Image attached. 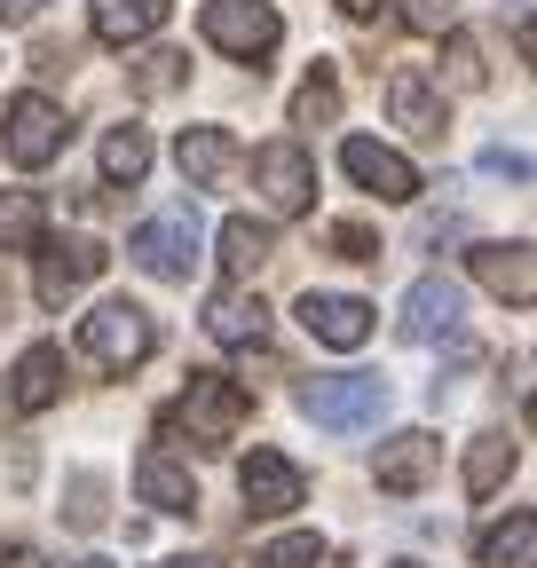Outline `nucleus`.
Here are the masks:
<instances>
[{
    "label": "nucleus",
    "instance_id": "1",
    "mask_svg": "<svg viewBox=\"0 0 537 568\" xmlns=\"http://www.w3.org/2000/svg\"><path fill=\"white\" fill-rule=\"evenodd\" d=\"M80 347H88L95 372H134V364H151L159 324H151V308H134V301H103L95 316H80Z\"/></svg>",
    "mask_w": 537,
    "mask_h": 568
},
{
    "label": "nucleus",
    "instance_id": "2",
    "mask_svg": "<svg viewBox=\"0 0 537 568\" xmlns=\"http://www.w3.org/2000/svg\"><path fill=\"white\" fill-rule=\"evenodd\" d=\"M182 418H190V443H197V450H230V443L245 435V418H253V395H245L237 379H222V372H190Z\"/></svg>",
    "mask_w": 537,
    "mask_h": 568
},
{
    "label": "nucleus",
    "instance_id": "3",
    "mask_svg": "<svg viewBox=\"0 0 537 568\" xmlns=\"http://www.w3.org/2000/svg\"><path fill=\"white\" fill-rule=\"evenodd\" d=\"M301 410H308L316 426H332V435H364V426H379V410H387V379H372V372L308 379V387H301Z\"/></svg>",
    "mask_w": 537,
    "mask_h": 568
},
{
    "label": "nucleus",
    "instance_id": "4",
    "mask_svg": "<svg viewBox=\"0 0 537 568\" xmlns=\"http://www.w3.org/2000/svg\"><path fill=\"white\" fill-rule=\"evenodd\" d=\"M197 32H206V48H222V55L253 63V71H261L268 48L285 40V24H277V9H268V0H206Z\"/></svg>",
    "mask_w": 537,
    "mask_h": 568
},
{
    "label": "nucleus",
    "instance_id": "5",
    "mask_svg": "<svg viewBox=\"0 0 537 568\" xmlns=\"http://www.w3.org/2000/svg\"><path fill=\"white\" fill-rule=\"evenodd\" d=\"M126 253L143 261L151 276L182 284V276H190V261H197V213H190V205H174V213H151V222L126 237Z\"/></svg>",
    "mask_w": 537,
    "mask_h": 568
},
{
    "label": "nucleus",
    "instance_id": "6",
    "mask_svg": "<svg viewBox=\"0 0 537 568\" xmlns=\"http://www.w3.org/2000/svg\"><path fill=\"white\" fill-rule=\"evenodd\" d=\"M253 182H261L268 213H308V197H316V166H308L301 142H261V151H253Z\"/></svg>",
    "mask_w": 537,
    "mask_h": 568
},
{
    "label": "nucleus",
    "instance_id": "7",
    "mask_svg": "<svg viewBox=\"0 0 537 568\" xmlns=\"http://www.w3.org/2000/svg\"><path fill=\"white\" fill-rule=\"evenodd\" d=\"M32 253H40V301H48V308H63V301H72L80 284H95L103 261H111L95 237H40Z\"/></svg>",
    "mask_w": 537,
    "mask_h": 568
},
{
    "label": "nucleus",
    "instance_id": "8",
    "mask_svg": "<svg viewBox=\"0 0 537 568\" xmlns=\"http://www.w3.org/2000/svg\"><path fill=\"white\" fill-rule=\"evenodd\" d=\"M341 166H348L372 197H387V205H412V197H419V166L403 159V151H387V142H372V134H348V142H341Z\"/></svg>",
    "mask_w": 537,
    "mask_h": 568
},
{
    "label": "nucleus",
    "instance_id": "9",
    "mask_svg": "<svg viewBox=\"0 0 537 568\" xmlns=\"http://www.w3.org/2000/svg\"><path fill=\"white\" fill-rule=\"evenodd\" d=\"M63 142H72V119H63L48 95H17V103H9V159H17V166L63 159Z\"/></svg>",
    "mask_w": 537,
    "mask_h": 568
},
{
    "label": "nucleus",
    "instance_id": "10",
    "mask_svg": "<svg viewBox=\"0 0 537 568\" xmlns=\"http://www.w3.org/2000/svg\"><path fill=\"white\" fill-rule=\"evenodd\" d=\"M237 489H245V506H253L261 521H277V514H293L301 497H308V481H301V466H293L285 450H253V458L237 466Z\"/></svg>",
    "mask_w": 537,
    "mask_h": 568
},
{
    "label": "nucleus",
    "instance_id": "11",
    "mask_svg": "<svg viewBox=\"0 0 537 568\" xmlns=\"http://www.w3.org/2000/svg\"><path fill=\"white\" fill-rule=\"evenodd\" d=\"M174 166H182L190 190H222V182L245 166V151H237V134H230V126H182Z\"/></svg>",
    "mask_w": 537,
    "mask_h": 568
},
{
    "label": "nucleus",
    "instance_id": "12",
    "mask_svg": "<svg viewBox=\"0 0 537 568\" xmlns=\"http://www.w3.org/2000/svg\"><path fill=\"white\" fill-rule=\"evenodd\" d=\"M387 111H395L403 134H419V142H443V126H450V119H443V95L427 88L419 63H395V71H387Z\"/></svg>",
    "mask_w": 537,
    "mask_h": 568
},
{
    "label": "nucleus",
    "instance_id": "13",
    "mask_svg": "<svg viewBox=\"0 0 537 568\" xmlns=\"http://www.w3.org/2000/svg\"><path fill=\"white\" fill-rule=\"evenodd\" d=\"M403 339H419V347L458 339V284L450 276H419L412 293H403Z\"/></svg>",
    "mask_w": 537,
    "mask_h": 568
},
{
    "label": "nucleus",
    "instance_id": "14",
    "mask_svg": "<svg viewBox=\"0 0 537 568\" xmlns=\"http://www.w3.org/2000/svg\"><path fill=\"white\" fill-rule=\"evenodd\" d=\"M301 324L324 347H364L372 339V301H356V293H308L301 301Z\"/></svg>",
    "mask_w": 537,
    "mask_h": 568
},
{
    "label": "nucleus",
    "instance_id": "15",
    "mask_svg": "<svg viewBox=\"0 0 537 568\" xmlns=\"http://www.w3.org/2000/svg\"><path fill=\"white\" fill-rule=\"evenodd\" d=\"M466 261H475L483 293H498V301H514V308H529V301H537V261H529V245H521V237H514V245H475Z\"/></svg>",
    "mask_w": 537,
    "mask_h": 568
},
{
    "label": "nucleus",
    "instance_id": "16",
    "mask_svg": "<svg viewBox=\"0 0 537 568\" xmlns=\"http://www.w3.org/2000/svg\"><path fill=\"white\" fill-rule=\"evenodd\" d=\"M443 466V443L435 435H395V443H379V489L387 497H412V489H427V474Z\"/></svg>",
    "mask_w": 537,
    "mask_h": 568
},
{
    "label": "nucleus",
    "instance_id": "17",
    "mask_svg": "<svg viewBox=\"0 0 537 568\" xmlns=\"http://www.w3.org/2000/svg\"><path fill=\"white\" fill-rule=\"evenodd\" d=\"M134 489H143V506H159V514H197V481L174 466L166 443H151L143 458H134Z\"/></svg>",
    "mask_w": 537,
    "mask_h": 568
},
{
    "label": "nucleus",
    "instance_id": "18",
    "mask_svg": "<svg viewBox=\"0 0 537 568\" xmlns=\"http://www.w3.org/2000/svg\"><path fill=\"white\" fill-rule=\"evenodd\" d=\"M166 9H174V0H95L88 24H95L103 48H134V40H151L166 24Z\"/></svg>",
    "mask_w": 537,
    "mask_h": 568
},
{
    "label": "nucleus",
    "instance_id": "19",
    "mask_svg": "<svg viewBox=\"0 0 537 568\" xmlns=\"http://www.w3.org/2000/svg\"><path fill=\"white\" fill-rule=\"evenodd\" d=\"M206 332H214L222 347H261V339H268L261 293H237V284H230V293H214V301H206Z\"/></svg>",
    "mask_w": 537,
    "mask_h": 568
},
{
    "label": "nucleus",
    "instance_id": "20",
    "mask_svg": "<svg viewBox=\"0 0 537 568\" xmlns=\"http://www.w3.org/2000/svg\"><path fill=\"white\" fill-rule=\"evenodd\" d=\"M63 395V355L40 339V347H24V364H17V410H48Z\"/></svg>",
    "mask_w": 537,
    "mask_h": 568
},
{
    "label": "nucleus",
    "instance_id": "21",
    "mask_svg": "<svg viewBox=\"0 0 537 568\" xmlns=\"http://www.w3.org/2000/svg\"><path fill=\"white\" fill-rule=\"evenodd\" d=\"M483 568H537V514H506V529L483 537Z\"/></svg>",
    "mask_w": 537,
    "mask_h": 568
},
{
    "label": "nucleus",
    "instance_id": "22",
    "mask_svg": "<svg viewBox=\"0 0 537 568\" xmlns=\"http://www.w3.org/2000/svg\"><path fill=\"white\" fill-rule=\"evenodd\" d=\"M143 174H151V134L143 126H111L103 134V182H126L134 190Z\"/></svg>",
    "mask_w": 537,
    "mask_h": 568
},
{
    "label": "nucleus",
    "instance_id": "23",
    "mask_svg": "<svg viewBox=\"0 0 537 568\" xmlns=\"http://www.w3.org/2000/svg\"><path fill=\"white\" fill-rule=\"evenodd\" d=\"M332 119H341V71L316 55V71L301 80V95H293V126H332Z\"/></svg>",
    "mask_w": 537,
    "mask_h": 568
},
{
    "label": "nucleus",
    "instance_id": "24",
    "mask_svg": "<svg viewBox=\"0 0 537 568\" xmlns=\"http://www.w3.org/2000/svg\"><path fill=\"white\" fill-rule=\"evenodd\" d=\"M514 458H521L514 435H483L475 450H466V497H490V489L514 474Z\"/></svg>",
    "mask_w": 537,
    "mask_h": 568
},
{
    "label": "nucleus",
    "instance_id": "25",
    "mask_svg": "<svg viewBox=\"0 0 537 568\" xmlns=\"http://www.w3.org/2000/svg\"><path fill=\"white\" fill-rule=\"evenodd\" d=\"M261 261H268V230H261V222H245V213H230V222H222V268L245 284Z\"/></svg>",
    "mask_w": 537,
    "mask_h": 568
},
{
    "label": "nucleus",
    "instance_id": "26",
    "mask_svg": "<svg viewBox=\"0 0 537 568\" xmlns=\"http://www.w3.org/2000/svg\"><path fill=\"white\" fill-rule=\"evenodd\" d=\"M48 222H40V197L32 190H0V245H40Z\"/></svg>",
    "mask_w": 537,
    "mask_h": 568
},
{
    "label": "nucleus",
    "instance_id": "27",
    "mask_svg": "<svg viewBox=\"0 0 537 568\" xmlns=\"http://www.w3.org/2000/svg\"><path fill=\"white\" fill-rule=\"evenodd\" d=\"M316 560H324V545H316L308 529H293V537H277V545L253 552V568H316Z\"/></svg>",
    "mask_w": 537,
    "mask_h": 568
},
{
    "label": "nucleus",
    "instance_id": "28",
    "mask_svg": "<svg viewBox=\"0 0 537 568\" xmlns=\"http://www.w3.org/2000/svg\"><path fill=\"white\" fill-rule=\"evenodd\" d=\"M174 80H182V55L174 48H151L143 63H134V95H166Z\"/></svg>",
    "mask_w": 537,
    "mask_h": 568
},
{
    "label": "nucleus",
    "instance_id": "29",
    "mask_svg": "<svg viewBox=\"0 0 537 568\" xmlns=\"http://www.w3.org/2000/svg\"><path fill=\"white\" fill-rule=\"evenodd\" d=\"M332 253H341V261H379V237L364 222H341V230H332Z\"/></svg>",
    "mask_w": 537,
    "mask_h": 568
},
{
    "label": "nucleus",
    "instance_id": "30",
    "mask_svg": "<svg viewBox=\"0 0 537 568\" xmlns=\"http://www.w3.org/2000/svg\"><path fill=\"white\" fill-rule=\"evenodd\" d=\"M450 17H458V0H412V9H403L412 32H450Z\"/></svg>",
    "mask_w": 537,
    "mask_h": 568
},
{
    "label": "nucleus",
    "instance_id": "31",
    "mask_svg": "<svg viewBox=\"0 0 537 568\" xmlns=\"http://www.w3.org/2000/svg\"><path fill=\"white\" fill-rule=\"evenodd\" d=\"M450 80H458V88H483V63H475V40H458V32H450Z\"/></svg>",
    "mask_w": 537,
    "mask_h": 568
},
{
    "label": "nucleus",
    "instance_id": "32",
    "mask_svg": "<svg viewBox=\"0 0 537 568\" xmlns=\"http://www.w3.org/2000/svg\"><path fill=\"white\" fill-rule=\"evenodd\" d=\"M483 174H506V182H521V174H529V166H521V159H514V151H483Z\"/></svg>",
    "mask_w": 537,
    "mask_h": 568
},
{
    "label": "nucleus",
    "instance_id": "33",
    "mask_svg": "<svg viewBox=\"0 0 537 568\" xmlns=\"http://www.w3.org/2000/svg\"><path fill=\"white\" fill-rule=\"evenodd\" d=\"M40 17V0H0V24H32Z\"/></svg>",
    "mask_w": 537,
    "mask_h": 568
},
{
    "label": "nucleus",
    "instance_id": "34",
    "mask_svg": "<svg viewBox=\"0 0 537 568\" xmlns=\"http://www.w3.org/2000/svg\"><path fill=\"white\" fill-rule=\"evenodd\" d=\"M341 9H348V17H372V9H379V0H341Z\"/></svg>",
    "mask_w": 537,
    "mask_h": 568
},
{
    "label": "nucleus",
    "instance_id": "35",
    "mask_svg": "<svg viewBox=\"0 0 537 568\" xmlns=\"http://www.w3.org/2000/svg\"><path fill=\"white\" fill-rule=\"evenodd\" d=\"M63 568H111V560H103V552H88V560H63Z\"/></svg>",
    "mask_w": 537,
    "mask_h": 568
},
{
    "label": "nucleus",
    "instance_id": "36",
    "mask_svg": "<svg viewBox=\"0 0 537 568\" xmlns=\"http://www.w3.org/2000/svg\"><path fill=\"white\" fill-rule=\"evenodd\" d=\"M159 568H222V560H159Z\"/></svg>",
    "mask_w": 537,
    "mask_h": 568
},
{
    "label": "nucleus",
    "instance_id": "37",
    "mask_svg": "<svg viewBox=\"0 0 537 568\" xmlns=\"http://www.w3.org/2000/svg\"><path fill=\"white\" fill-rule=\"evenodd\" d=\"M395 568H419V560H395Z\"/></svg>",
    "mask_w": 537,
    "mask_h": 568
},
{
    "label": "nucleus",
    "instance_id": "38",
    "mask_svg": "<svg viewBox=\"0 0 537 568\" xmlns=\"http://www.w3.org/2000/svg\"><path fill=\"white\" fill-rule=\"evenodd\" d=\"M0 308H9V293H0Z\"/></svg>",
    "mask_w": 537,
    "mask_h": 568
}]
</instances>
